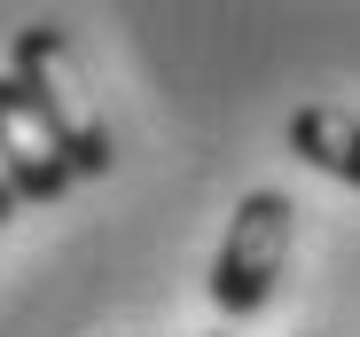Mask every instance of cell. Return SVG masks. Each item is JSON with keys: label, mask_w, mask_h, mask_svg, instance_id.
Masks as SVG:
<instances>
[{"label": "cell", "mask_w": 360, "mask_h": 337, "mask_svg": "<svg viewBox=\"0 0 360 337\" xmlns=\"http://www.w3.org/2000/svg\"><path fill=\"white\" fill-rule=\"evenodd\" d=\"M8 55H16V79H24L32 102H39V118L55 126V141H63L71 173H79V181H102V173H110V134H102L94 102H86V79H79L71 39L55 32V24H24Z\"/></svg>", "instance_id": "1"}, {"label": "cell", "mask_w": 360, "mask_h": 337, "mask_svg": "<svg viewBox=\"0 0 360 337\" xmlns=\"http://www.w3.org/2000/svg\"><path fill=\"white\" fill-rule=\"evenodd\" d=\"M290 228H297V204L282 189H251L235 204L227 236L212 251V306L219 314H259L290 267Z\"/></svg>", "instance_id": "2"}, {"label": "cell", "mask_w": 360, "mask_h": 337, "mask_svg": "<svg viewBox=\"0 0 360 337\" xmlns=\"http://www.w3.org/2000/svg\"><path fill=\"white\" fill-rule=\"evenodd\" d=\"M16 204H24V196H16L8 181H0V228H8V212H16Z\"/></svg>", "instance_id": "5"}, {"label": "cell", "mask_w": 360, "mask_h": 337, "mask_svg": "<svg viewBox=\"0 0 360 337\" xmlns=\"http://www.w3.org/2000/svg\"><path fill=\"white\" fill-rule=\"evenodd\" d=\"M290 149L329 181H352L360 189V118L352 110H329V102H306L290 110Z\"/></svg>", "instance_id": "4"}, {"label": "cell", "mask_w": 360, "mask_h": 337, "mask_svg": "<svg viewBox=\"0 0 360 337\" xmlns=\"http://www.w3.org/2000/svg\"><path fill=\"white\" fill-rule=\"evenodd\" d=\"M0 181H8L24 204H55L79 181L71 157H63V141H55V126L39 118V102H32V87L16 71L0 79Z\"/></svg>", "instance_id": "3"}, {"label": "cell", "mask_w": 360, "mask_h": 337, "mask_svg": "<svg viewBox=\"0 0 360 337\" xmlns=\"http://www.w3.org/2000/svg\"><path fill=\"white\" fill-rule=\"evenodd\" d=\"M212 337H227V329H212Z\"/></svg>", "instance_id": "6"}]
</instances>
